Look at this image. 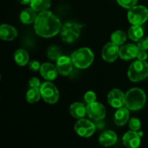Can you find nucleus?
Masks as SVG:
<instances>
[{
  "label": "nucleus",
  "mask_w": 148,
  "mask_h": 148,
  "mask_svg": "<svg viewBox=\"0 0 148 148\" xmlns=\"http://www.w3.org/2000/svg\"><path fill=\"white\" fill-rule=\"evenodd\" d=\"M62 27L60 20L48 10L39 13L34 22L35 31L43 38L53 37L60 31Z\"/></svg>",
  "instance_id": "nucleus-1"
},
{
  "label": "nucleus",
  "mask_w": 148,
  "mask_h": 148,
  "mask_svg": "<svg viewBox=\"0 0 148 148\" xmlns=\"http://www.w3.org/2000/svg\"><path fill=\"white\" fill-rule=\"evenodd\" d=\"M146 102V95L140 88L130 89L125 95L126 108L130 111H137L144 106Z\"/></svg>",
  "instance_id": "nucleus-2"
},
{
  "label": "nucleus",
  "mask_w": 148,
  "mask_h": 148,
  "mask_svg": "<svg viewBox=\"0 0 148 148\" xmlns=\"http://www.w3.org/2000/svg\"><path fill=\"white\" fill-rule=\"evenodd\" d=\"M71 59L77 68L86 69L93 62L94 53L88 48H80L72 53Z\"/></svg>",
  "instance_id": "nucleus-3"
},
{
  "label": "nucleus",
  "mask_w": 148,
  "mask_h": 148,
  "mask_svg": "<svg viewBox=\"0 0 148 148\" xmlns=\"http://www.w3.org/2000/svg\"><path fill=\"white\" fill-rule=\"evenodd\" d=\"M82 26V24L72 21L64 23L60 30L62 40L67 43L75 42L79 37Z\"/></svg>",
  "instance_id": "nucleus-4"
},
{
  "label": "nucleus",
  "mask_w": 148,
  "mask_h": 148,
  "mask_svg": "<svg viewBox=\"0 0 148 148\" xmlns=\"http://www.w3.org/2000/svg\"><path fill=\"white\" fill-rule=\"evenodd\" d=\"M148 76V63L145 61L137 59L130 65L128 70V77L132 82H139Z\"/></svg>",
  "instance_id": "nucleus-5"
},
{
  "label": "nucleus",
  "mask_w": 148,
  "mask_h": 148,
  "mask_svg": "<svg viewBox=\"0 0 148 148\" xmlns=\"http://www.w3.org/2000/svg\"><path fill=\"white\" fill-rule=\"evenodd\" d=\"M129 21L134 25H142L148 19V10L145 6H134L127 14Z\"/></svg>",
  "instance_id": "nucleus-6"
},
{
  "label": "nucleus",
  "mask_w": 148,
  "mask_h": 148,
  "mask_svg": "<svg viewBox=\"0 0 148 148\" xmlns=\"http://www.w3.org/2000/svg\"><path fill=\"white\" fill-rule=\"evenodd\" d=\"M40 93L43 99L50 104L56 103L59 98V92L56 85L51 82H45L40 86Z\"/></svg>",
  "instance_id": "nucleus-7"
},
{
  "label": "nucleus",
  "mask_w": 148,
  "mask_h": 148,
  "mask_svg": "<svg viewBox=\"0 0 148 148\" xmlns=\"http://www.w3.org/2000/svg\"><path fill=\"white\" fill-rule=\"evenodd\" d=\"M75 131L82 137H90L95 133L96 127L90 121L85 119H79L75 124Z\"/></svg>",
  "instance_id": "nucleus-8"
},
{
  "label": "nucleus",
  "mask_w": 148,
  "mask_h": 148,
  "mask_svg": "<svg viewBox=\"0 0 148 148\" xmlns=\"http://www.w3.org/2000/svg\"><path fill=\"white\" fill-rule=\"evenodd\" d=\"M87 114L91 119L95 121H101L105 118L106 111L103 104L95 101L92 103L88 104Z\"/></svg>",
  "instance_id": "nucleus-9"
},
{
  "label": "nucleus",
  "mask_w": 148,
  "mask_h": 148,
  "mask_svg": "<svg viewBox=\"0 0 148 148\" xmlns=\"http://www.w3.org/2000/svg\"><path fill=\"white\" fill-rule=\"evenodd\" d=\"M102 58L107 62H114L119 56V45L113 42H109L103 46L101 52Z\"/></svg>",
  "instance_id": "nucleus-10"
},
{
  "label": "nucleus",
  "mask_w": 148,
  "mask_h": 148,
  "mask_svg": "<svg viewBox=\"0 0 148 148\" xmlns=\"http://www.w3.org/2000/svg\"><path fill=\"white\" fill-rule=\"evenodd\" d=\"M108 102L114 108H121L125 104V95L119 89L111 90L108 92Z\"/></svg>",
  "instance_id": "nucleus-11"
},
{
  "label": "nucleus",
  "mask_w": 148,
  "mask_h": 148,
  "mask_svg": "<svg viewBox=\"0 0 148 148\" xmlns=\"http://www.w3.org/2000/svg\"><path fill=\"white\" fill-rule=\"evenodd\" d=\"M73 65L71 57L67 56H62L56 60V69L59 74L62 76L69 75L72 72Z\"/></svg>",
  "instance_id": "nucleus-12"
},
{
  "label": "nucleus",
  "mask_w": 148,
  "mask_h": 148,
  "mask_svg": "<svg viewBox=\"0 0 148 148\" xmlns=\"http://www.w3.org/2000/svg\"><path fill=\"white\" fill-rule=\"evenodd\" d=\"M141 136L137 132H127L123 136V144L127 148H139L141 144Z\"/></svg>",
  "instance_id": "nucleus-13"
},
{
  "label": "nucleus",
  "mask_w": 148,
  "mask_h": 148,
  "mask_svg": "<svg viewBox=\"0 0 148 148\" xmlns=\"http://www.w3.org/2000/svg\"><path fill=\"white\" fill-rule=\"evenodd\" d=\"M139 50L138 47L132 43L124 45L119 49V57L125 61H130L137 56Z\"/></svg>",
  "instance_id": "nucleus-14"
},
{
  "label": "nucleus",
  "mask_w": 148,
  "mask_h": 148,
  "mask_svg": "<svg viewBox=\"0 0 148 148\" xmlns=\"http://www.w3.org/2000/svg\"><path fill=\"white\" fill-rule=\"evenodd\" d=\"M40 72L41 76L48 81L54 80L58 75V70L56 66L51 63H43L40 66Z\"/></svg>",
  "instance_id": "nucleus-15"
},
{
  "label": "nucleus",
  "mask_w": 148,
  "mask_h": 148,
  "mask_svg": "<svg viewBox=\"0 0 148 148\" xmlns=\"http://www.w3.org/2000/svg\"><path fill=\"white\" fill-rule=\"evenodd\" d=\"M98 141L103 147H111L116 143L117 135L112 130H107L101 133Z\"/></svg>",
  "instance_id": "nucleus-16"
},
{
  "label": "nucleus",
  "mask_w": 148,
  "mask_h": 148,
  "mask_svg": "<svg viewBox=\"0 0 148 148\" xmlns=\"http://www.w3.org/2000/svg\"><path fill=\"white\" fill-rule=\"evenodd\" d=\"M17 36V31L13 26L7 24L1 25L0 27V38L3 40H13Z\"/></svg>",
  "instance_id": "nucleus-17"
},
{
  "label": "nucleus",
  "mask_w": 148,
  "mask_h": 148,
  "mask_svg": "<svg viewBox=\"0 0 148 148\" xmlns=\"http://www.w3.org/2000/svg\"><path fill=\"white\" fill-rule=\"evenodd\" d=\"M130 118V111L127 108H118L114 114V122L117 126L122 127L125 125L128 121Z\"/></svg>",
  "instance_id": "nucleus-18"
},
{
  "label": "nucleus",
  "mask_w": 148,
  "mask_h": 148,
  "mask_svg": "<svg viewBox=\"0 0 148 148\" xmlns=\"http://www.w3.org/2000/svg\"><path fill=\"white\" fill-rule=\"evenodd\" d=\"M69 113L75 118L82 119L87 114V107L81 103L75 102L69 107Z\"/></svg>",
  "instance_id": "nucleus-19"
},
{
  "label": "nucleus",
  "mask_w": 148,
  "mask_h": 148,
  "mask_svg": "<svg viewBox=\"0 0 148 148\" xmlns=\"http://www.w3.org/2000/svg\"><path fill=\"white\" fill-rule=\"evenodd\" d=\"M37 17V12L30 7L22 11V12L20 13V21L24 24H30L36 21Z\"/></svg>",
  "instance_id": "nucleus-20"
},
{
  "label": "nucleus",
  "mask_w": 148,
  "mask_h": 148,
  "mask_svg": "<svg viewBox=\"0 0 148 148\" xmlns=\"http://www.w3.org/2000/svg\"><path fill=\"white\" fill-rule=\"evenodd\" d=\"M30 7L37 12L46 11L50 7L51 0H31Z\"/></svg>",
  "instance_id": "nucleus-21"
},
{
  "label": "nucleus",
  "mask_w": 148,
  "mask_h": 148,
  "mask_svg": "<svg viewBox=\"0 0 148 148\" xmlns=\"http://www.w3.org/2000/svg\"><path fill=\"white\" fill-rule=\"evenodd\" d=\"M14 58L19 66H25L29 63V54L24 49H17L14 52Z\"/></svg>",
  "instance_id": "nucleus-22"
},
{
  "label": "nucleus",
  "mask_w": 148,
  "mask_h": 148,
  "mask_svg": "<svg viewBox=\"0 0 148 148\" xmlns=\"http://www.w3.org/2000/svg\"><path fill=\"white\" fill-rule=\"evenodd\" d=\"M144 36V30L141 25H133L128 30V36L133 41L138 42Z\"/></svg>",
  "instance_id": "nucleus-23"
},
{
  "label": "nucleus",
  "mask_w": 148,
  "mask_h": 148,
  "mask_svg": "<svg viewBox=\"0 0 148 148\" xmlns=\"http://www.w3.org/2000/svg\"><path fill=\"white\" fill-rule=\"evenodd\" d=\"M127 35L123 30H116L111 35V42L116 45H122L127 40Z\"/></svg>",
  "instance_id": "nucleus-24"
},
{
  "label": "nucleus",
  "mask_w": 148,
  "mask_h": 148,
  "mask_svg": "<svg viewBox=\"0 0 148 148\" xmlns=\"http://www.w3.org/2000/svg\"><path fill=\"white\" fill-rule=\"evenodd\" d=\"M40 95V88H30L26 94V100L29 103H34L39 101Z\"/></svg>",
  "instance_id": "nucleus-25"
},
{
  "label": "nucleus",
  "mask_w": 148,
  "mask_h": 148,
  "mask_svg": "<svg viewBox=\"0 0 148 148\" xmlns=\"http://www.w3.org/2000/svg\"><path fill=\"white\" fill-rule=\"evenodd\" d=\"M62 49L56 46H51L47 51V56L52 61H56L62 56Z\"/></svg>",
  "instance_id": "nucleus-26"
},
{
  "label": "nucleus",
  "mask_w": 148,
  "mask_h": 148,
  "mask_svg": "<svg viewBox=\"0 0 148 148\" xmlns=\"http://www.w3.org/2000/svg\"><path fill=\"white\" fill-rule=\"evenodd\" d=\"M129 127H130V130L132 131H139L141 128V121L139 119L133 117V118L130 119V120L129 121Z\"/></svg>",
  "instance_id": "nucleus-27"
},
{
  "label": "nucleus",
  "mask_w": 148,
  "mask_h": 148,
  "mask_svg": "<svg viewBox=\"0 0 148 148\" xmlns=\"http://www.w3.org/2000/svg\"><path fill=\"white\" fill-rule=\"evenodd\" d=\"M138 0H117L119 4L126 9H131L136 6Z\"/></svg>",
  "instance_id": "nucleus-28"
},
{
  "label": "nucleus",
  "mask_w": 148,
  "mask_h": 148,
  "mask_svg": "<svg viewBox=\"0 0 148 148\" xmlns=\"http://www.w3.org/2000/svg\"><path fill=\"white\" fill-rule=\"evenodd\" d=\"M137 47L140 51H147L148 50V37L143 36L138 42H137Z\"/></svg>",
  "instance_id": "nucleus-29"
},
{
  "label": "nucleus",
  "mask_w": 148,
  "mask_h": 148,
  "mask_svg": "<svg viewBox=\"0 0 148 148\" xmlns=\"http://www.w3.org/2000/svg\"><path fill=\"white\" fill-rule=\"evenodd\" d=\"M95 100H96V95L93 91H88L85 93V101L88 103V104L95 102Z\"/></svg>",
  "instance_id": "nucleus-30"
},
{
  "label": "nucleus",
  "mask_w": 148,
  "mask_h": 148,
  "mask_svg": "<svg viewBox=\"0 0 148 148\" xmlns=\"http://www.w3.org/2000/svg\"><path fill=\"white\" fill-rule=\"evenodd\" d=\"M29 69L33 72H37V71L40 70V64L39 62L36 60H33L31 62H29Z\"/></svg>",
  "instance_id": "nucleus-31"
},
{
  "label": "nucleus",
  "mask_w": 148,
  "mask_h": 148,
  "mask_svg": "<svg viewBox=\"0 0 148 148\" xmlns=\"http://www.w3.org/2000/svg\"><path fill=\"white\" fill-rule=\"evenodd\" d=\"M29 85L30 86L31 88H40V80L38 77H33L31 79L29 80Z\"/></svg>",
  "instance_id": "nucleus-32"
},
{
  "label": "nucleus",
  "mask_w": 148,
  "mask_h": 148,
  "mask_svg": "<svg viewBox=\"0 0 148 148\" xmlns=\"http://www.w3.org/2000/svg\"><path fill=\"white\" fill-rule=\"evenodd\" d=\"M147 53L145 51H140L137 54V59L140 61H145L147 59Z\"/></svg>",
  "instance_id": "nucleus-33"
},
{
  "label": "nucleus",
  "mask_w": 148,
  "mask_h": 148,
  "mask_svg": "<svg viewBox=\"0 0 148 148\" xmlns=\"http://www.w3.org/2000/svg\"><path fill=\"white\" fill-rule=\"evenodd\" d=\"M19 2L22 4H30V1L31 0H18Z\"/></svg>",
  "instance_id": "nucleus-34"
}]
</instances>
